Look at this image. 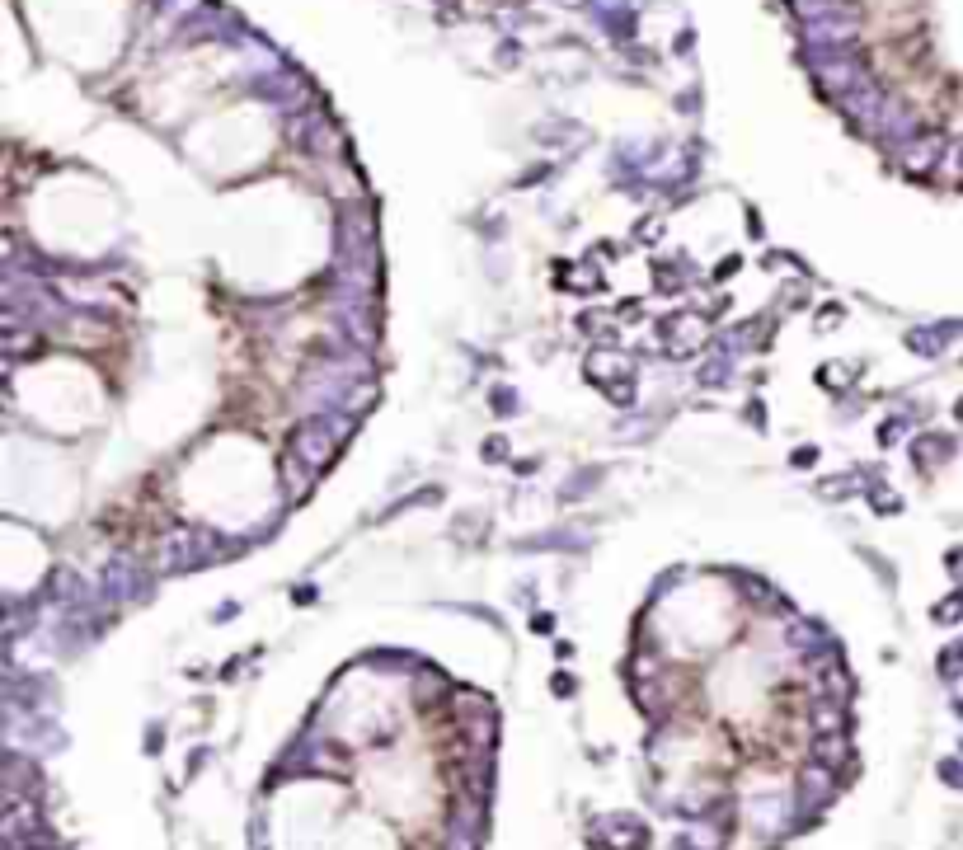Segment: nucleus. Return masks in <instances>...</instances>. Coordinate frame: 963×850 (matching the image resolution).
I'll list each match as a JSON object with an SVG mask.
<instances>
[{"mask_svg":"<svg viewBox=\"0 0 963 850\" xmlns=\"http://www.w3.org/2000/svg\"><path fill=\"white\" fill-rule=\"evenodd\" d=\"M963 616V597H949L940 611H935V620H959Z\"/></svg>","mask_w":963,"mask_h":850,"instance_id":"2","label":"nucleus"},{"mask_svg":"<svg viewBox=\"0 0 963 850\" xmlns=\"http://www.w3.org/2000/svg\"><path fill=\"white\" fill-rule=\"evenodd\" d=\"M503 451H508V447H503V437H494V442H484V456H503Z\"/></svg>","mask_w":963,"mask_h":850,"instance_id":"4","label":"nucleus"},{"mask_svg":"<svg viewBox=\"0 0 963 850\" xmlns=\"http://www.w3.org/2000/svg\"><path fill=\"white\" fill-rule=\"evenodd\" d=\"M296 456L311 465V470H325L334 461V433L320 428V423H306L301 433H296Z\"/></svg>","mask_w":963,"mask_h":850,"instance_id":"1","label":"nucleus"},{"mask_svg":"<svg viewBox=\"0 0 963 850\" xmlns=\"http://www.w3.org/2000/svg\"><path fill=\"white\" fill-rule=\"evenodd\" d=\"M837 320H841V306H823V315H818V325H837Z\"/></svg>","mask_w":963,"mask_h":850,"instance_id":"3","label":"nucleus"}]
</instances>
